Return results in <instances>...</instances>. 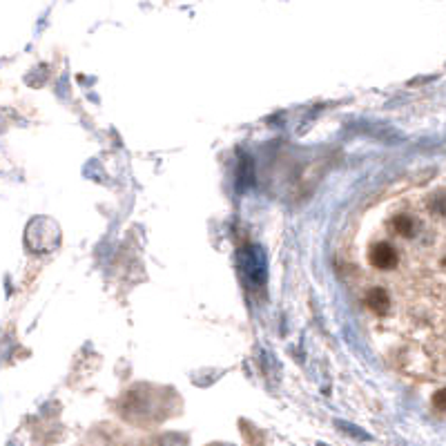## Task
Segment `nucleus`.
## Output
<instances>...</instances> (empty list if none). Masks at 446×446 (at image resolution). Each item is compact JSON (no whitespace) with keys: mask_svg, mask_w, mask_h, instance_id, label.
Segmentation results:
<instances>
[{"mask_svg":"<svg viewBox=\"0 0 446 446\" xmlns=\"http://www.w3.org/2000/svg\"><path fill=\"white\" fill-rule=\"evenodd\" d=\"M60 239H63V233L52 217H36L25 228V245L34 255H50L58 250Z\"/></svg>","mask_w":446,"mask_h":446,"instance_id":"obj_1","label":"nucleus"},{"mask_svg":"<svg viewBox=\"0 0 446 446\" xmlns=\"http://www.w3.org/2000/svg\"><path fill=\"white\" fill-rule=\"evenodd\" d=\"M237 264L241 274L245 277V281L252 288H261L266 284L268 277V264H266V255L259 245H245L237 252Z\"/></svg>","mask_w":446,"mask_h":446,"instance_id":"obj_2","label":"nucleus"},{"mask_svg":"<svg viewBox=\"0 0 446 446\" xmlns=\"http://www.w3.org/2000/svg\"><path fill=\"white\" fill-rule=\"evenodd\" d=\"M368 261H371V266L377 268V270H393V268H397L399 257H397V250L391 243L379 241V243L373 245L371 252H368Z\"/></svg>","mask_w":446,"mask_h":446,"instance_id":"obj_3","label":"nucleus"},{"mask_svg":"<svg viewBox=\"0 0 446 446\" xmlns=\"http://www.w3.org/2000/svg\"><path fill=\"white\" fill-rule=\"evenodd\" d=\"M366 303L375 315H386L391 311V297L384 288H371L366 295Z\"/></svg>","mask_w":446,"mask_h":446,"instance_id":"obj_4","label":"nucleus"},{"mask_svg":"<svg viewBox=\"0 0 446 446\" xmlns=\"http://www.w3.org/2000/svg\"><path fill=\"white\" fill-rule=\"evenodd\" d=\"M393 230L399 237H413L415 235V219L411 214H397V217L391 221Z\"/></svg>","mask_w":446,"mask_h":446,"instance_id":"obj_5","label":"nucleus"},{"mask_svg":"<svg viewBox=\"0 0 446 446\" xmlns=\"http://www.w3.org/2000/svg\"><path fill=\"white\" fill-rule=\"evenodd\" d=\"M428 208L433 214H437V217H446V192H437L430 196Z\"/></svg>","mask_w":446,"mask_h":446,"instance_id":"obj_6","label":"nucleus"},{"mask_svg":"<svg viewBox=\"0 0 446 446\" xmlns=\"http://www.w3.org/2000/svg\"><path fill=\"white\" fill-rule=\"evenodd\" d=\"M157 446H188V437L181 433H165L159 437Z\"/></svg>","mask_w":446,"mask_h":446,"instance_id":"obj_7","label":"nucleus"},{"mask_svg":"<svg viewBox=\"0 0 446 446\" xmlns=\"http://www.w3.org/2000/svg\"><path fill=\"white\" fill-rule=\"evenodd\" d=\"M430 402H433V408H437L440 413H446V389H440Z\"/></svg>","mask_w":446,"mask_h":446,"instance_id":"obj_8","label":"nucleus"},{"mask_svg":"<svg viewBox=\"0 0 446 446\" xmlns=\"http://www.w3.org/2000/svg\"><path fill=\"white\" fill-rule=\"evenodd\" d=\"M219 446H225V444H219Z\"/></svg>","mask_w":446,"mask_h":446,"instance_id":"obj_9","label":"nucleus"}]
</instances>
